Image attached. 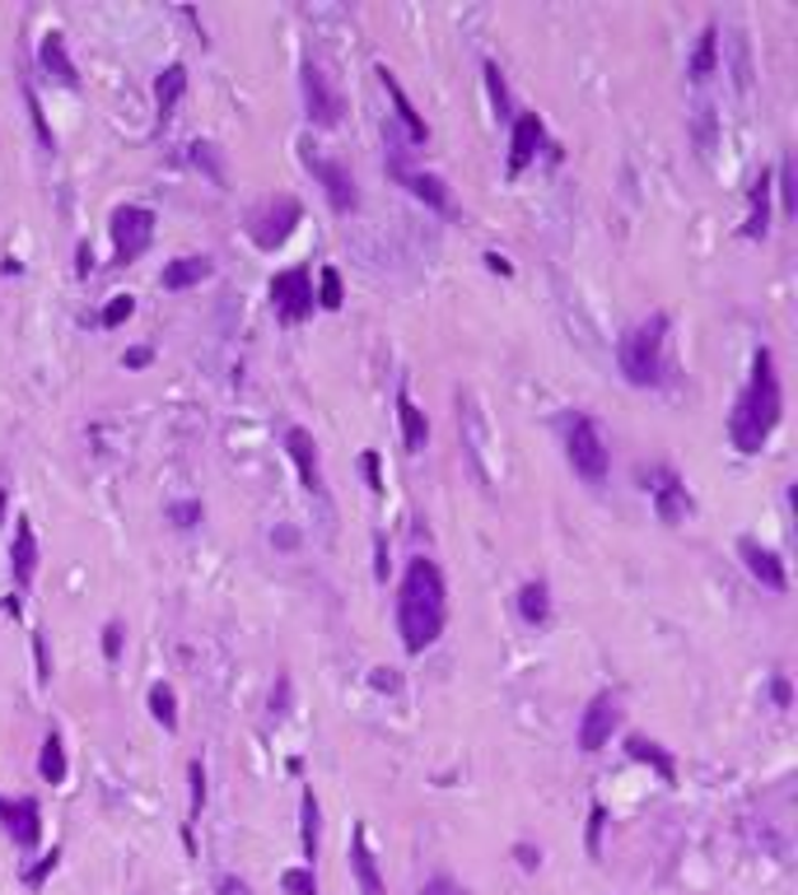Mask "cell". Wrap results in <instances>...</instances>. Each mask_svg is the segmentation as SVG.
Segmentation results:
<instances>
[{"instance_id":"1","label":"cell","mask_w":798,"mask_h":895,"mask_svg":"<svg viewBox=\"0 0 798 895\" xmlns=\"http://www.w3.org/2000/svg\"><path fill=\"white\" fill-rule=\"evenodd\" d=\"M444 621H449V588H444V574L435 560H412L402 574V588H397V630H402V644L406 653H425L439 634Z\"/></svg>"},{"instance_id":"2","label":"cell","mask_w":798,"mask_h":895,"mask_svg":"<svg viewBox=\"0 0 798 895\" xmlns=\"http://www.w3.org/2000/svg\"><path fill=\"white\" fill-rule=\"evenodd\" d=\"M785 415V392H780V373H775V354L762 346L752 354V383L737 392L733 415H729V439L737 452H762L766 439L775 434Z\"/></svg>"},{"instance_id":"3","label":"cell","mask_w":798,"mask_h":895,"mask_svg":"<svg viewBox=\"0 0 798 895\" xmlns=\"http://www.w3.org/2000/svg\"><path fill=\"white\" fill-rule=\"evenodd\" d=\"M668 317L654 313L649 323L631 327L626 336H621V373H626L631 388H664L668 383Z\"/></svg>"},{"instance_id":"4","label":"cell","mask_w":798,"mask_h":895,"mask_svg":"<svg viewBox=\"0 0 798 895\" xmlns=\"http://www.w3.org/2000/svg\"><path fill=\"white\" fill-rule=\"evenodd\" d=\"M299 220H304V206L295 201V196L281 192V196H266L262 206H252L248 220H243V229H248V238H252V248L276 252V248L289 243V233L299 229Z\"/></svg>"},{"instance_id":"5","label":"cell","mask_w":798,"mask_h":895,"mask_svg":"<svg viewBox=\"0 0 798 895\" xmlns=\"http://www.w3.org/2000/svg\"><path fill=\"white\" fill-rule=\"evenodd\" d=\"M566 457L575 476H583L589 485H602L612 471V452H608V439H602V429L593 415H570L566 425Z\"/></svg>"},{"instance_id":"6","label":"cell","mask_w":798,"mask_h":895,"mask_svg":"<svg viewBox=\"0 0 798 895\" xmlns=\"http://www.w3.org/2000/svg\"><path fill=\"white\" fill-rule=\"evenodd\" d=\"M299 159H304V168L318 177V187L327 192V201H332L337 215H350L360 206V192H356V177H350L346 164H337V159H323L314 150V141H299Z\"/></svg>"},{"instance_id":"7","label":"cell","mask_w":798,"mask_h":895,"mask_svg":"<svg viewBox=\"0 0 798 895\" xmlns=\"http://www.w3.org/2000/svg\"><path fill=\"white\" fill-rule=\"evenodd\" d=\"M271 308H276L281 323H304L314 313V271L308 266H289L281 275H271Z\"/></svg>"},{"instance_id":"8","label":"cell","mask_w":798,"mask_h":895,"mask_svg":"<svg viewBox=\"0 0 798 895\" xmlns=\"http://www.w3.org/2000/svg\"><path fill=\"white\" fill-rule=\"evenodd\" d=\"M299 85H304V108H308V122L314 127H341V117H346V98H341V89L327 79V70L323 66H314L308 62L304 70H299Z\"/></svg>"},{"instance_id":"9","label":"cell","mask_w":798,"mask_h":895,"mask_svg":"<svg viewBox=\"0 0 798 895\" xmlns=\"http://www.w3.org/2000/svg\"><path fill=\"white\" fill-rule=\"evenodd\" d=\"M108 229H112L117 262H135V257L154 243V210H145V206H117Z\"/></svg>"},{"instance_id":"10","label":"cell","mask_w":798,"mask_h":895,"mask_svg":"<svg viewBox=\"0 0 798 895\" xmlns=\"http://www.w3.org/2000/svg\"><path fill=\"white\" fill-rule=\"evenodd\" d=\"M621 728V695L612 690H602L593 695V705L583 709V719H579V751H602L612 742V732Z\"/></svg>"},{"instance_id":"11","label":"cell","mask_w":798,"mask_h":895,"mask_svg":"<svg viewBox=\"0 0 798 895\" xmlns=\"http://www.w3.org/2000/svg\"><path fill=\"white\" fill-rule=\"evenodd\" d=\"M0 830L19 849H33L43 840V807H37V798H0Z\"/></svg>"},{"instance_id":"12","label":"cell","mask_w":798,"mask_h":895,"mask_svg":"<svg viewBox=\"0 0 798 895\" xmlns=\"http://www.w3.org/2000/svg\"><path fill=\"white\" fill-rule=\"evenodd\" d=\"M649 494H654V513H658V523L677 527V523H687V519H691V494H687L682 481H677V471L654 467V485H649Z\"/></svg>"},{"instance_id":"13","label":"cell","mask_w":798,"mask_h":895,"mask_svg":"<svg viewBox=\"0 0 798 895\" xmlns=\"http://www.w3.org/2000/svg\"><path fill=\"white\" fill-rule=\"evenodd\" d=\"M737 555H743V565H747V574L762 588H770V592H785L789 588V574H785V560L775 550H766L762 542H752V536H743L737 542Z\"/></svg>"},{"instance_id":"14","label":"cell","mask_w":798,"mask_h":895,"mask_svg":"<svg viewBox=\"0 0 798 895\" xmlns=\"http://www.w3.org/2000/svg\"><path fill=\"white\" fill-rule=\"evenodd\" d=\"M542 141H547V127H542L537 112H518L514 117V135H510V177H518L523 168L537 159Z\"/></svg>"},{"instance_id":"15","label":"cell","mask_w":798,"mask_h":895,"mask_svg":"<svg viewBox=\"0 0 798 895\" xmlns=\"http://www.w3.org/2000/svg\"><path fill=\"white\" fill-rule=\"evenodd\" d=\"M285 452L295 457V467H299V481H304V490H314V494H323L327 485H323V462H318V444H314V434L308 429H285Z\"/></svg>"},{"instance_id":"16","label":"cell","mask_w":798,"mask_h":895,"mask_svg":"<svg viewBox=\"0 0 798 895\" xmlns=\"http://www.w3.org/2000/svg\"><path fill=\"white\" fill-rule=\"evenodd\" d=\"M10 574H14V588H19V592L33 588V574H37V536H33V523H29V519H14Z\"/></svg>"},{"instance_id":"17","label":"cell","mask_w":798,"mask_h":895,"mask_svg":"<svg viewBox=\"0 0 798 895\" xmlns=\"http://www.w3.org/2000/svg\"><path fill=\"white\" fill-rule=\"evenodd\" d=\"M37 62H43L47 79H56L62 89H75L80 85V75H75V62H70V52H66V33H47L43 37V47H37Z\"/></svg>"},{"instance_id":"18","label":"cell","mask_w":798,"mask_h":895,"mask_svg":"<svg viewBox=\"0 0 798 895\" xmlns=\"http://www.w3.org/2000/svg\"><path fill=\"white\" fill-rule=\"evenodd\" d=\"M216 275V262L210 257H173V262L160 271V285L164 290H192V285H201Z\"/></svg>"},{"instance_id":"19","label":"cell","mask_w":798,"mask_h":895,"mask_svg":"<svg viewBox=\"0 0 798 895\" xmlns=\"http://www.w3.org/2000/svg\"><path fill=\"white\" fill-rule=\"evenodd\" d=\"M350 867H356L360 895H383V877H379V863H374V849H369L364 826H356V834H350Z\"/></svg>"},{"instance_id":"20","label":"cell","mask_w":798,"mask_h":895,"mask_svg":"<svg viewBox=\"0 0 798 895\" xmlns=\"http://www.w3.org/2000/svg\"><path fill=\"white\" fill-rule=\"evenodd\" d=\"M183 94H187V66H183V62H173V66H164V75H160V79H154V103H160V127H168V122H173V112H178Z\"/></svg>"},{"instance_id":"21","label":"cell","mask_w":798,"mask_h":895,"mask_svg":"<svg viewBox=\"0 0 798 895\" xmlns=\"http://www.w3.org/2000/svg\"><path fill=\"white\" fill-rule=\"evenodd\" d=\"M379 85L387 89V98H393V108H397V122L406 127V135H412V141H416V145H425V135H430V131H425V122H420V112L412 108V98H406V89L397 85V75H393V70H387V66H379Z\"/></svg>"},{"instance_id":"22","label":"cell","mask_w":798,"mask_h":895,"mask_svg":"<svg viewBox=\"0 0 798 895\" xmlns=\"http://www.w3.org/2000/svg\"><path fill=\"white\" fill-rule=\"evenodd\" d=\"M397 421H402V444H406V452H420L425 444H430V425H425V411H420L406 392H397Z\"/></svg>"},{"instance_id":"23","label":"cell","mask_w":798,"mask_h":895,"mask_svg":"<svg viewBox=\"0 0 798 895\" xmlns=\"http://www.w3.org/2000/svg\"><path fill=\"white\" fill-rule=\"evenodd\" d=\"M626 751H631V761L649 765L664 784H677V765H673V755H668L664 746H658V742H649V738H640V732H635V738H626Z\"/></svg>"},{"instance_id":"24","label":"cell","mask_w":798,"mask_h":895,"mask_svg":"<svg viewBox=\"0 0 798 895\" xmlns=\"http://www.w3.org/2000/svg\"><path fill=\"white\" fill-rule=\"evenodd\" d=\"M766 229H770V173H762L752 183V206H747V220H743L747 238H766Z\"/></svg>"},{"instance_id":"25","label":"cell","mask_w":798,"mask_h":895,"mask_svg":"<svg viewBox=\"0 0 798 895\" xmlns=\"http://www.w3.org/2000/svg\"><path fill=\"white\" fill-rule=\"evenodd\" d=\"M518 615L528 625H547L551 621V592H547V583H542V579L518 588Z\"/></svg>"},{"instance_id":"26","label":"cell","mask_w":798,"mask_h":895,"mask_svg":"<svg viewBox=\"0 0 798 895\" xmlns=\"http://www.w3.org/2000/svg\"><path fill=\"white\" fill-rule=\"evenodd\" d=\"M37 774L47 784H66V742L62 732H47L43 738V751H37Z\"/></svg>"},{"instance_id":"27","label":"cell","mask_w":798,"mask_h":895,"mask_svg":"<svg viewBox=\"0 0 798 895\" xmlns=\"http://www.w3.org/2000/svg\"><path fill=\"white\" fill-rule=\"evenodd\" d=\"M397 177L406 187H412V196H420L425 206L430 210H449V192H444V183L435 173H406V168H397Z\"/></svg>"},{"instance_id":"28","label":"cell","mask_w":798,"mask_h":895,"mask_svg":"<svg viewBox=\"0 0 798 895\" xmlns=\"http://www.w3.org/2000/svg\"><path fill=\"white\" fill-rule=\"evenodd\" d=\"M299 844H304L308 867H314V859H318V798H314V788H304V798H299Z\"/></svg>"},{"instance_id":"29","label":"cell","mask_w":798,"mask_h":895,"mask_svg":"<svg viewBox=\"0 0 798 895\" xmlns=\"http://www.w3.org/2000/svg\"><path fill=\"white\" fill-rule=\"evenodd\" d=\"M714 62H719V29L710 24L706 33H700V43H696V52H691V66H687V75L696 79H710L714 75Z\"/></svg>"},{"instance_id":"30","label":"cell","mask_w":798,"mask_h":895,"mask_svg":"<svg viewBox=\"0 0 798 895\" xmlns=\"http://www.w3.org/2000/svg\"><path fill=\"white\" fill-rule=\"evenodd\" d=\"M150 713L164 732H178V695L168 686H150Z\"/></svg>"},{"instance_id":"31","label":"cell","mask_w":798,"mask_h":895,"mask_svg":"<svg viewBox=\"0 0 798 895\" xmlns=\"http://www.w3.org/2000/svg\"><path fill=\"white\" fill-rule=\"evenodd\" d=\"M192 164H197L206 177H210V183H216V187H229V173H225V159H220V150L216 145H210V141H197V145H192Z\"/></svg>"},{"instance_id":"32","label":"cell","mask_w":798,"mask_h":895,"mask_svg":"<svg viewBox=\"0 0 798 895\" xmlns=\"http://www.w3.org/2000/svg\"><path fill=\"white\" fill-rule=\"evenodd\" d=\"M314 304L327 308V313H337L346 304V290H341V271L337 266H323L318 271V298H314Z\"/></svg>"},{"instance_id":"33","label":"cell","mask_w":798,"mask_h":895,"mask_svg":"<svg viewBox=\"0 0 798 895\" xmlns=\"http://www.w3.org/2000/svg\"><path fill=\"white\" fill-rule=\"evenodd\" d=\"M485 89H491V103H495L500 117H514V108H510V85H504V75H500L495 62H485Z\"/></svg>"},{"instance_id":"34","label":"cell","mask_w":798,"mask_h":895,"mask_svg":"<svg viewBox=\"0 0 798 895\" xmlns=\"http://www.w3.org/2000/svg\"><path fill=\"white\" fill-rule=\"evenodd\" d=\"M24 103H29V122H33V131H37V141H43V150H56V135H52V127H47L43 103H37L33 85H24Z\"/></svg>"},{"instance_id":"35","label":"cell","mask_w":798,"mask_h":895,"mask_svg":"<svg viewBox=\"0 0 798 895\" xmlns=\"http://www.w3.org/2000/svg\"><path fill=\"white\" fill-rule=\"evenodd\" d=\"M281 886L289 891V895H318V882H314V867H289L285 877H281Z\"/></svg>"},{"instance_id":"36","label":"cell","mask_w":798,"mask_h":895,"mask_svg":"<svg viewBox=\"0 0 798 895\" xmlns=\"http://www.w3.org/2000/svg\"><path fill=\"white\" fill-rule=\"evenodd\" d=\"M168 519H173V527H197L201 523V504L197 500H183V504H168Z\"/></svg>"},{"instance_id":"37","label":"cell","mask_w":798,"mask_h":895,"mask_svg":"<svg viewBox=\"0 0 798 895\" xmlns=\"http://www.w3.org/2000/svg\"><path fill=\"white\" fill-rule=\"evenodd\" d=\"M131 313H135V298H131V294H117L112 304L103 308V327H122Z\"/></svg>"},{"instance_id":"38","label":"cell","mask_w":798,"mask_h":895,"mask_svg":"<svg viewBox=\"0 0 798 895\" xmlns=\"http://www.w3.org/2000/svg\"><path fill=\"white\" fill-rule=\"evenodd\" d=\"M780 206H785V215L798 210V196H794V159H785V164H780Z\"/></svg>"},{"instance_id":"39","label":"cell","mask_w":798,"mask_h":895,"mask_svg":"<svg viewBox=\"0 0 798 895\" xmlns=\"http://www.w3.org/2000/svg\"><path fill=\"white\" fill-rule=\"evenodd\" d=\"M187 779H192V817H197L201 803H206V770H201V761L187 765Z\"/></svg>"},{"instance_id":"40","label":"cell","mask_w":798,"mask_h":895,"mask_svg":"<svg viewBox=\"0 0 798 895\" xmlns=\"http://www.w3.org/2000/svg\"><path fill=\"white\" fill-rule=\"evenodd\" d=\"M122 634H127L122 621H108V625H103V658H108V663L122 658Z\"/></svg>"},{"instance_id":"41","label":"cell","mask_w":798,"mask_h":895,"mask_svg":"<svg viewBox=\"0 0 798 895\" xmlns=\"http://www.w3.org/2000/svg\"><path fill=\"white\" fill-rule=\"evenodd\" d=\"M420 895H472L467 886H458L453 877H435V882H425V891Z\"/></svg>"},{"instance_id":"42","label":"cell","mask_w":798,"mask_h":895,"mask_svg":"<svg viewBox=\"0 0 798 895\" xmlns=\"http://www.w3.org/2000/svg\"><path fill=\"white\" fill-rule=\"evenodd\" d=\"M33 658H37V681L47 686V676H52V663H47V640H43V634H33Z\"/></svg>"},{"instance_id":"43","label":"cell","mask_w":798,"mask_h":895,"mask_svg":"<svg viewBox=\"0 0 798 895\" xmlns=\"http://www.w3.org/2000/svg\"><path fill=\"white\" fill-rule=\"evenodd\" d=\"M271 713H276V719H281V713H289V676H281L276 690H271Z\"/></svg>"},{"instance_id":"44","label":"cell","mask_w":798,"mask_h":895,"mask_svg":"<svg viewBox=\"0 0 798 895\" xmlns=\"http://www.w3.org/2000/svg\"><path fill=\"white\" fill-rule=\"evenodd\" d=\"M364 476H369V490L383 494V467H379V452H364Z\"/></svg>"},{"instance_id":"45","label":"cell","mask_w":798,"mask_h":895,"mask_svg":"<svg viewBox=\"0 0 798 895\" xmlns=\"http://www.w3.org/2000/svg\"><path fill=\"white\" fill-rule=\"evenodd\" d=\"M602 821H608V811H602V803H593V817H589V853H598V840H602Z\"/></svg>"},{"instance_id":"46","label":"cell","mask_w":798,"mask_h":895,"mask_svg":"<svg viewBox=\"0 0 798 895\" xmlns=\"http://www.w3.org/2000/svg\"><path fill=\"white\" fill-rule=\"evenodd\" d=\"M374 690H402V676L393 667H374Z\"/></svg>"},{"instance_id":"47","label":"cell","mask_w":798,"mask_h":895,"mask_svg":"<svg viewBox=\"0 0 798 895\" xmlns=\"http://www.w3.org/2000/svg\"><path fill=\"white\" fill-rule=\"evenodd\" d=\"M150 360H154V350H150V346H135V350L122 354V364H127V369H145Z\"/></svg>"},{"instance_id":"48","label":"cell","mask_w":798,"mask_h":895,"mask_svg":"<svg viewBox=\"0 0 798 895\" xmlns=\"http://www.w3.org/2000/svg\"><path fill=\"white\" fill-rule=\"evenodd\" d=\"M374 555H379V560H374V579L387 583V542H383V536H374Z\"/></svg>"},{"instance_id":"49","label":"cell","mask_w":798,"mask_h":895,"mask_svg":"<svg viewBox=\"0 0 798 895\" xmlns=\"http://www.w3.org/2000/svg\"><path fill=\"white\" fill-rule=\"evenodd\" d=\"M89 271H94V248L80 243V248H75V275H89Z\"/></svg>"},{"instance_id":"50","label":"cell","mask_w":798,"mask_h":895,"mask_svg":"<svg viewBox=\"0 0 798 895\" xmlns=\"http://www.w3.org/2000/svg\"><path fill=\"white\" fill-rule=\"evenodd\" d=\"M271 542H276L281 550H295L299 546V532L295 527H276V532H271Z\"/></svg>"},{"instance_id":"51","label":"cell","mask_w":798,"mask_h":895,"mask_svg":"<svg viewBox=\"0 0 798 895\" xmlns=\"http://www.w3.org/2000/svg\"><path fill=\"white\" fill-rule=\"evenodd\" d=\"M770 695H775V705H780V709H789V700H794V690H789L785 676H775V681H770Z\"/></svg>"},{"instance_id":"52","label":"cell","mask_w":798,"mask_h":895,"mask_svg":"<svg viewBox=\"0 0 798 895\" xmlns=\"http://www.w3.org/2000/svg\"><path fill=\"white\" fill-rule=\"evenodd\" d=\"M52 867H56V849H52V853H47V859H43V863H37V867L29 872V886H43V877H47V872H52Z\"/></svg>"},{"instance_id":"53","label":"cell","mask_w":798,"mask_h":895,"mask_svg":"<svg viewBox=\"0 0 798 895\" xmlns=\"http://www.w3.org/2000/svg\"><path fill=\"white\" fill-rule=\"evenodd\" d=\"M485 266H491V271H500V275H514V266H510V262H504V257H500V252H485Z\"/></svg>"},{"instance_id":"54","label":"cell","mask_w":798,"mask_h":895,"mask_svg":"<svg viewBox=\"0 0 798 895\" xmlns=\"http://www.w3.org/2000/svg\"><path fill=\"white\" fill-rule=\"evenodd\" d=\"M514 853H518V863H523V867H537V863H542V853H537V849H528V844H518Z\"/></svg>"},{"instance_id":"55","label":"cell","mask_w":798,"mask_h":895,"mask_svg":"<svg viewBox=\"0 0 798 895\" xmlns=\"http://www.w3.org/2000/svg\"><path fill=\"white\" fill-rule=\"evenodd\" d=\"M220 895H248V886L233 882V877H225V882H220Z\"/></svg>"},{"instance_id":"56","label":"cell","mask_w":798,"mask_h":895,"mask_svg":"<svg viewBox=\"0 0 798 895\" xmlns=\"http://www.w3.org/2000/svg\"><path fill=\"white\" fill-rule=\"evenodd\" d=\"M6 509H10V494H6V485H0V523H6Z\"/></svg>"}]
</instances>
